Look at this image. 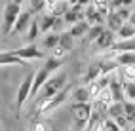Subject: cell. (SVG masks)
Instances as JSON below:
<instances>
[{"instance_id": "obj_1", "label": "cell", "mask_w": 135, "mask_h": 131, "mask_svg": "<svg viewBox=\"0 0 135 131\" xmlns=\"http://www.w3.org/2000/svg\"><path fill=\"white\" fill-rule=\"evenodd\" d=\"M21 15V4H15V2H8L6 8H4V15H2V32L4 36L13 32V27L17 19Z\"/></svg>"}, {"instance_id": "obj_2", "label": "cell", "mask_w": 135, "mask_h": 131, "mask_svg": "<svg viewBox=\"0 0 135 131\" xmlns=\"http://www.w3.org/2000/svg\"><path fill=\"white\" fill-rule=\"evenodd\" d=\"M67 87V74L65 72H59L55 76H51L50 80L46 82V85L42 87V91L38 93V101L40 99H48V97H53L57 95L59 91H63Z\"/></svg>"}, {"instance_id": "obj_3", "label": "cell", "mask_w": 135, "mask_h": 131, "mask_svg": "<svg viewBox=\"0 0 135 131\" xmlns=\"http://www.w3.org/2000/svg\"><path fill=\"white\" fill-rule=\"evenodd\" d=\"M69 87H65L63 91H59L57 95H53V97H48V99H40L38 104H36V110H34V114L40 116V114H46V112H51L55 110L59 104H63L67 101V95H69Z\"/></svg>"}, {"instance_id": "obj_4", "label": "cell", "mask_w": 135, "mask_h": 131, "mask_svg": "<svg viewBox=\"0 0 135 131\" xmlns=\"http://www.w3.org/2000/svg\"><path fill=\"white\" fill-rule=\"evenodd\" d=\"M34 74L36 70H31L29 74H25V78L21 80L19 87H17V101H15V108L19 112L23 108V104L31 99V93H32V84H34Z\"/></svg>"}, {"instance_id": "obj_5", "label": "cell", "mask_w": 135, "mask_h": 131, "mask_svg": "<svg viewBox=\"0 0 135 131\" xmlns=\"http://www.w3.org/2000/svg\"><path fill=\"white\" fill-rule=\"evenodd\" d=\"M73 114H74V118H76L78 124L84 125V124H88V122L91 120V116H93V108H91V104H89V103H74Z\"/></svg>"}, {"instance_id": "obj_6", "label": "cell", "mask_w": 135, "mask_h": 131, "mask_svg": "<svg viewBox=\"0 0 135 131\" xmlns=\"http://www.w3.org/2000/svg\"><path fill=\"white\" fill-rule=\"evenodd\" d=\"M15 55H19L21 59H44V51H40L34 44H27L25 48H21V49H15L13 51Z\"/></svg>"}, {"instance_id": "obj_7", "label": "cell", "mask_w": 135, "mask_h": 131, "mask_svg": "<svg viewBox=\"0 0 135 131\" xmlns=\"http://www.w3.org/2000/svg\"><path fill=\"white\" fill-rule=\"evenodd\" d=\"M95 104L99 107V110H109V107L114 103V97H112V91L110 87H103V91L97 95V99H93Z\"/></svg>"}, {"instance_id": "obj_8", "label": "cell", "mask_w": 135, "mask_h": 131, "mask_svg": "<svg viewBox=\"0 0 135 131\" xmlns=\"http://www.w3.org/2000/svg\"><path fill=\"white\" fill-rule=\"evenodd\" d=\"M32 12L29 10V12H21V15H19V19H17V23H15V27H13V32H17V34H21V32H25V31H29V27H31V23H32Z\"/></svg>"}, {"instance_id": "obj_9", "label": "cell", "mask_w": 135, "mask_h": 131, "mask_svg": "<svg viewBox=\"0 0 135 131\" xmlns=\"http://www.w3.org/2000/svg\"><path fill=\"white\" fill-rule=\"evenodd\" d=\"M95 44H97L99 49H112V46L116 44V42H114V32L109 31V29H105V32L95 40Z\"/></svg>"}, {"instance_id": "obj_10", "label": "cell", "mask_w": 135, "mask_h": 131, "mask_svg": "<svg viewBox=\"0 0 135 131\" xmlns=\"http://www.w3.org/2000/svg\"><path fill=\"white\" fill-rule=\"evenodd\" d=\"M0 65L6 67V65H19V67H27L25 59H21L19 55H15L13 51H2L0 55Z\"/></svg>"}, {"instance_id": "obj_11", "label": "cell", "mask_w": 135, "mask_h": 131, "mask_svg": "<svg viewBox=\"0 0 135 131\" xmlns=\"http://www.w3.org/2000/svg\"><path fill=\"white\" fill-rule=\"evenodd\" d=\"M109 87H110L112 97H114V101H116V103H124V101H126L124 82H120V80H116V78H112V80H110V84H109Z\"/></svg>"}, {"instance_id": "obj_12", "label": "cell", "mask_w": 135, "mask_h": 131, "mask_svg": "<svg viewBox=\"0 0 135 131\" xmlns=\"http://www.w3.org/2000/svg\"><path fill=\"white\" fill-rule=\"evenodd\" d=\"M88 131H105V118L101 112H93L91 120L88 122Z\"/></svg>"}, {"instance_id": "obj_13", "label": "cell", "mask_w": 135, "mask_h": 131, "mask_svg": "<svg viewBox=\"0 0 135 131\" xmlns=\"http://www.w3.org/2000/svg\"><path fill=\"white\" fill-rule=\"evenodd\" d=\"M124 23H126V21L118 15V12H112L109 17H107V25H109V31H112V32H118V31L122 29V25H124Z\"/></svg>"}, {"instance_id": "obj_14", "label": "cell", "mask_w": 135, "mask_h": 131, "mask_svg": "<svg viewBox=\"0 0 135 131\" xmlns=\"http://www.w3.org/2000/svg\"><path fill=\"white\" fill-rule=\"evenodd\" d=\"M112 51H118V53H124V51H135V38H128V40H120L112 46Z\"/></svg>"}, {"instance_id": "obj_15", "label": "cell", "mask_w": 135, "mask_h": 131, "mask_svg": "<svg viewBox=\"0 0 135 131\" xmlns=\"http://www.w3.org/2000/svg\"><path fill=\"white\" fill-rule=\"evenodd\" d=\"M99 78H101V61H99V63L89 65V68H88V74H86V78H84V82H86V84H89V82H95V80H99Z\"/></svg>"}, {"instance_id": "obj_16", "label": "cell", "mask_w": 135, "mask_h": 131, "mask_svg": "<svg viewBox=\"0 0 135 131\" xmlns=\"http://www.w3.org/2000/svg\"><path fill=\"white\" fill-rule=\"evenodd\" d=\"M70 8H73V6H70L69 0H57L55 6L51 8V13L55 15V17H65V13L70 10Z\"/></svg>"}, {"instance_id": "obj_17", "label": "cell", "mask_w": 135, "mask_h": 131, "mask_svg": "<svg viewBox=\"0 0 135 131\" xmlns=\"http://www.w3.org/2000/svg\"><path fill=\"white\" fill-rule=\"evenodd\" d=\"M89 29H91V23L89 21H78V23L73 25L70 34H73V36H84V34L89 32Z\"/></svg>"}, {"instance_id": "obj_18", "label": "cell", "mask_w": 135, "mask_h": 131, "mask_svg": "<svg viewBox=\"0 0 135 131\" xmlns=\"http://www.w3.org/2000/svg\"><path fill=\"white\" fill-rule=\"evenodd\" d=\"M116 63L122 65V67L135 65V51H124V53H118V55H116Z\"/></svg>"}, {"instance_id": "obj_19", "label": "cell", "mask_w": 135, "mask_h": 131, "mask_svg": "<svg viewBox=\"0 0 135 131\" xmlns=\"http://www.w3.org/2000/svg\"><path fill=\"white\" fill-rule=\"evenodd\" d=\"M73 46H74V36L70 32H61V40H59V46L57 48L65 49L67 53H69V51L73 49Z\"/></svg>"}, {"instance_id": "obj_20", "label": "cell", "mask_w": 135, "mask_h": 131, "mask_svg": "<svg viewBox=\"0 0 135 131\" xmlns=\"http://www.w3.org/2000/svg\"><path fill=\"white\" fill-rule=\"evenodd\" d=\"M59 40H61V34H57V32H50V34H46V38H44L42 46L46 48V49H55V48L59 46Z\"/></svg>"}, {"instance_id": "obj_21", "label": "cell", "mask_w": 135, "mask_h": 131, "mask_svg": "<svg viewBox=\"0 0 135 131\" xmlns=\"http://www.w3.org/2000/svg\"><path fill=\"white\" fill-rule=\"evenodd\" d=\"M55 21H57V17L53 15V13H46L42 17V23H40V31L42 32H50L53 27H55Z\"/></svg>"}, {"instance_id": "obj_22", "label": "cell", "mask_w": 135, "mask_h": 131, "mask_svg": "<svg viewBox=\"0 0 135 131\" xmlns=\"http://www.w3.org/2000/svg\"><path fill=\"white\" fill-rule=\"evenodd\" d=\"M89 99H91V95H89L88 85H82V87L74 89V101L76 103H89Z\"/></svg>"}, {"instance_id": "obj_23", "label": "cell", "mask_w": 135, "mask_h": 131, "mask_svg": "<svg viewBox=\"0 0 135 131\" xmlns=\"http://www.w3.org/2000/svg\"><path fill=\"white\" fill-rule=\"evenodd\" d=\"M118 36H120V40H128V38H135V27L131 23H128L126 21L124 25H122V29L118 31Z\"/></svg>"}, {"instance_id": "obj_24", "label": "cell", "mask_w": 135, "mask_h": 131, "mask_svg": "<svg viewBox=\"0 0 135 131\" xmlns=\"http://www.w3.org/2000/svg\"><path fill=\"white\" fill-rule=\"evenodd\" d=\"M126 114V108H124V103H112L110 107H109V116L112 118V120H116V118H120V116H124Z\"/></svg>"}, {"instance_id": "obj_25", "label": "cell", "mask_w": 135, "mask_h": 131, "mask_svg": "<svg viewBox=\"0 0 135 131\" xmlns=\"http://www.w3.org/2000/svg\"><path fill=\"white\" fill-rule=\"evenodd\" d=\"M124 108H126V118L131 125H135V101L126 99L124 101Z\"/></svg>"}, {"instance_id": "obj_26", "label": "cell", "mask_w": 135, "mask_h": 131, "mask_svg": "<svg viewBox=\"0 0 135 131\" xmlns=\"http://www.w3.org/2000/svg\"><path fill=\"white\" fill-rule=\"evenodd\" d=\"M42 31H40V25H38V21H32L31 23V27H29V31H27V42H29V44H32L34 40H36V36H38V34H40Z\"/></svg>"}, {"instance_id": "obj_27", "label": "cell", "mask_w": 135, "mask_h": 131, "mask_svg": "<svg viewBox=\"0 0 135 131\" xmlns=\"http://www.w3.org/2000/svg\"><path fill=\"white\" fill-rule=\"evenodd\" d=\"M122 80L124 82H135V65L129 67H122Z\"/></svg>"}, {"instance_id": "obj_28", "label": "cell", "mask_w": 135, "mask_h": 131, "mask_svg": "<svg viewBox=\"0 0 135 131\" xmlns=\"http://www.w3.org/2000/svg\"><path fill=\"white\" fill-rule=\"evenodd\" d=\"M103 32H105L103 25H91V29H89V32H88V40H97Z\"/></svg>"}, {"instance_id": "obj_29", "label": "cell", "mask_w": 135, "mask_h": 131, "mask_svg": "<svg viewBox=\"0 0 135 131\" xmlns=\"http://www.w3.org/2000/svg\"><path fill=\"white\" fill-rule=\"evenodd\" d=\"M116 61H101V76L110 74L112 70H116Z\"/></svg>"}, {"instance_id": "obj_30", "label": "cell", "mask_w": 135, "mask_h": 131, "mask_svg": "<svg viewBox=\"0 0 135 131\" xmlns=\"http://www.w3.org/2000/svg\"><path fill=\"white\" fill-rule=\"evenodd\" d=\"M88 85V89H89V95H91V99H97V95L103 91V85L99 84L97 80L95 82H89V84H86Z\"/></svg>"}, {"instance_id": "obj_31", "label": "cell", "mask_w": 135, "mask_h": 131, "mask_svg": "<svg viewBox=\"0 0 135 131\" xmlns=\"http://www.w3.org/2000/svg\"><path fill=\"white\" fill-rule=\"evenodd\" d=\"M124 91H126V99L135 101V82H124Z\"/></svg>"}, {"instance_id": "obj_32", "label": "cell", "mask_w": 135, "mask_h": 131, "mask_svg": "<svg viewBox=\"0 0 135 131\" xmlns=\"http://www.w3.org/2000/svg\"><path fill=\"white\" fill-rule=\"evenodd\" d=\"M105 131H124V129L116 124V120L109 118V120H105Z\"/></svg>"}, {"instance_id": "obj_33", "label": "cell", "mask_w": 135, "mask_h": 131, "mask_svg": "<svg viewBox=\"0 0 135 131\" xmlns=\"http://www.w3.org/2000/svg\"><path fill=\"white\" fill-rule=\"evenodd\" d=\"M42 8H46V0H31V12L36 13Z\"/></svg>"}, {"instance_id": "obj_34", "label": "cell", "mask_w": 135, "mask_h": 131, "mask_svg": "<svg viewBox=\"0 0 135 131\" xmlns=\"http://www.w3.org/2000/svg\"><path fill=\"white\" fill-rule=\"evenodd\" d=\"M116 12H118V15L122 17V19H124V21H128V19H129V15H131V12H128V10H126V6H122V8H118V10H116Z\"/></svg>"}, {"instance_id": "obj_35", "label": "cell", "mask_w": 135, "mask_h": 131, "mask_svg": "<svg viewBox=\"0 0 135 131\" xmlns=\"http://www.w3.org/2000/svg\"><path fill=\"white\" fill-rule=\"evenodd\" d=\"M48 124H46V122H36V124H34L32 125V131H48Z\"/></svg>"}, {"instance_id": "obj_36", "label": "cell", "mask_w": 135, "mask_h": 131, "mask_svg": "<svg viewBox=\"0 0 135 131\" xmlns=\"http://www.w3.org/2000/svg\"><path fill=\"white\" fill-rule=\"evenodd\" d=\"M65 55H67V51H65V49H61V48H55V49H53V57H55V59H59V57L63 59Z\"/></svg>"}, {"instance_id": "obj_37", "label": "cell", "mask_w": 135, "mask_h": 131, "mask_svg": "<svg viewBox=\"0 0 135 131\" xmlns=\"http://www.w3.org/2000/svg\"><path fill=\"white\" fill-rule=\"evenodd\" d=\"M128 23H131L133 27H135V12H131V15H129V19H128Z\"/></svg>"}, {"instance_id": "obj_38", "label": "cell", "mask_w": 135, "mask_h": 131, "mask_svg": "<svg viewBox=\"0 0 135 131\" xmlns=\"http://www.w3.org/2000/svg\"><path fill=\"white\" fill-rule=\"evenodd\" d=\"M131 4V0H122V6H129Z\"/></svg>"}, {"instance_id": "obj_39", "label": "cell", "mask_w": 135, "mask_h": 131, "mask_svg": "<svg viewBox=\"0 0 135 131\" xmlns=\"http://www.w3.org/2000/svg\"><path fill=\"white\" fill-rule=\"evenodd\" d=\"M12 2H15V4H23L25 0H12Z\"/></svg>"}, {"instance_id": "obj_40", "label": "cell", "mask_w": 135, "mask_h": 131, "mask_svg": "<svg viewBox=\"0 0 135 131\" xmlns=\"http://www.w3.org/2000/svg\"><path fill=\"white\" fill-rule=\"evenodd\" d=\"M126 131H135V125H129V127L126 129Z\"/></svg>"}]
</instances>
